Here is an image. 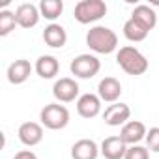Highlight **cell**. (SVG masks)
<instances>
[{"mask_svg":"<svg viewBox=\"0 0 159 159\" xmlns=\"http://www.w3.org/2000/svg\"><path fill=\"white\" fill-rule=\"evenodd\" d=\"M52 96L58 103H71L79 98V83L71 77H62L52 86Z\"/></svg>","mask_w":159,"mask_h":159,"instance_id":"8992f818","label":"cell"},{"mask_svg":"<svg viewBox=\"0 0 159 159\" xmlns=\"http://www.w3.org/2000/svg\"><path fill=\"white\" fill-rule=\"evenodd\" d=\"M17 26V17H15V11H10V10H2L0 11V36H8L15 30Z\"/></svg>","mask_w":159,"mask_h":159,"instance_id":"44dd1931","label":"cell"},{"mask_svg":"<svg viewBox=\"0 0 159 159\" xmlns=\"http://www.w3.org/2000/svg\"><path fill=\"white\" fill-rule=\"evenodd\" d=\"M39 120L47 129L58 131V129H64L69 124V111L60 103H49L41 109Z\"/></svg>","mask_w":159,"mask_h":159,"instance_id":"277c9868","label":"cell"},{"mask_svg":"<svg viewBox=\"0 0 159 159\" xmlns=\"http://www.w3.org/2000/svg\"><path fill=\"white\" fill-rule=\"evenodd\" d=\"M86 45L98 54H111L118 47V36L109 26H92L86 32Z\"/></svg>","mask_w":159,"mask_h":159,"instance_id":"6da1fadb","label":"cell"},{"mask_svg":"<svg viewBox=\"0 0 159 159\" xmlns=\"http://www.w3.org/2000/svg\"><path fill=\"white\" fill-rule=\"evenodd\" d=\"M127 144L118 137H107L101 146H99V152L105 159H124L125 157V152H127Z\"/></svg>","mask_w":159,"mask_h":159,"instance_id":"4fadbf2b","label":"cell"},{"mask_svg":"<svg viewBox=\"0 0 159 159\" xmlns=\"http://www.w3.org/2000/svg\"><path fill=\"white\" fill-rule=\"evenodd\" d=\"M101 103L103 101L99 99V96H96V94H83L77 99V112H79V116H83L86 120L96 118L101 112Z\"/></svg>","mask_w":159,"mask_h":159,"instance_id":"8fae6325","label":"cell"},{"mask_svg":"<svg viewBox=\"0 0 159 159\" xmlns=\"http://www.w3.org/2000/svg\"><path fill=\"white\" fill-rule=\"evenodd\" d=\"M69 69L71 75H75L77 79H92L99 73L101 62L96 54H79L71 60Z\"/></svg>","mask_w":159,"mask_h":159,"instance_id":"5b68a950","label":"cell"},{"mask_svg":"<svg viewBox=\"0 0 159 159\" xmlns=\"http://www.w3.org/2000/svg\"><path fill=\"white\" fill-rule=\"evenodd\" d=\"M116 62L127 75H142L148 71V66H150L148 58L137 47H131V45H125L116 52Z\"/></svg>","mask_w":159,"mask_h":159,"instance_id":"7a4b0ae2","label":"cell"},{"mask_svg":"<svg viewBox=\"0 0 159 159\" xmlns=\"http://www.w3.org/2000/svg\"><path fill=\"white\" fill-rule=\"evenodd\" d=\"M13 159H38V155L30 150H23V152H17Z\"/></svg>","mask_w":159,"mask_h":159,"instance_id":"cb8c5ba5","label":"cell"},{"mask_svg":"<svg viewBox=\"0 0 159 159\" xmlns=\"http://www.w3.org/2000/svg\"><path fill=\"white\" fill-rule=\"evenodd\" d=\"M146 125L140 122V120H129L125 125H122V131H120V139L127 144V146H135L139 144L142 139H146Z\"/></svg>","mask_w":159,"mask_h":159,"instance_id":"30bf717a","label":"cell"},{"mask_svg":"<svg viewBox=\"0 0 159 159\" xmlns=\"http://www.w3.org/2000/svg\"><path fill=\"white\" fill-rule=\"evenodd\" d=\"M99 146L92 139H81L71 146V157L73 159H98Z\"/></svg>","mask_w":159,"mask_h":159,"instance_id":"9a60e30c","label":"cell"},{"mask_svg":"<svg viewBox=\"0 0 159 159\" xmlns=\"http://www.w3.org/2000/svg\"><path fill=\"white\" fill-rule=\"evenodd\" d=\"M43 41L52 49H62L66 45V41H67V32H66V28L62 25L51 23L43 30Z\"/></svg>","mask_w":159,"mask_h":159,"instance_id":"2e32d148","label":"cell"},{"mask_svg":"<svg viewBox=\"0 0 159 159\" xmlns=\"http://www.w3.org/2000/svg\"><path fill=\"white\" fill-rule=\"evenodd\" d=\"M75 19L81 25H90L107 15V4L103 0H81L75 6Z\"/></svg>","mask_w":159,"mask_h":159,"instance_id":"3957f363","label":"cell"},{"mask_svg":"<svg viewBox=\"0 0 159 159\" xmlns=\"http://www.w3.org/2000/svg\"><path fill=\"white\" fill-rule=\"evenodd\" d=\"M38 8H39L41 17H45L47 21H54V19H58L62 15L64 2L62 0H41Z\"/></svg>","mask_w":159,"mask_h":159,"instance_id":"ffe728a7","label":"cell"},{"mask_svg":"<svg viewBox=\"0 0 159 159\" xmlns=\"http://www.w3.org/2000/svg\"><path fill=\"white\" fill-rule=\"evenodd\" d=\"M34 69L41 79H54L58 75V71H60V62L52 54H41L36 60Z\"/></svg>","mask_w":159,"mask_h":159,"instance_id":"e0dca14e","label":"cell"},{"mask_svg":"<svg viewBox=\"0 0 159 159\" xmlns=\"http://www.w3.org/2000/svg\"><path fill=\"white\" fill-rule=\"evenodd\" d=\"M148 30L140 25V23H137L135 19H127L125 23H124V36L129 39V41H133V43H139V41H144L146 38H148Z\"/></svg>","mask_w":159,"mask_h":159,"instance_id":"d6986e66","label":"cell"},{"mask_svg":"<svg viewBox=\"0 0 159 159\" xmlns=\"http://www.w3.org/2000/svg\"><path fill=\"white\" fill-rule=\"evenodd\" d=\"M98 96L105 103H118L122 96V84L116 77H105L98 84Z\"/></svg>","mask_w":159,"mask_h":159,"instance_id":"ba28073f","label":"cell"},{"mask_svg":"<svg viewBox=\"0 0 159 159\" xmlns=\"http://www.w3.org/2000/svg\"><path fill=\"white\" fill-rule=\"evenodd\" d=\"M129 118H131V109H129V105L120 103V101H118V103L109 105V107H107V111H105V114H103L105 124H107V125H111V127L125 125V124L129 122Z\"/></svg>","mask_w":159,"mask_h":159,"instance_id":"52a82bcc","label":"cell"},{"mask_svg":"<svg viewBox=\"0 0 159 159\" xmlns=\"http://www.w3.org/2000/svg\"><path fill=\"white\" fill-rule=\"evenodd\" d=\"M17 137H19V140H21L25 146H28V148L38 146V144L43 140V127H41L39 124H36V122H25V124L19 125Z\"/></svg>","mask_w":159,"mask_h":159,"instance_id":"7c38bea8","label":"cell"},{"mask_svg":"<svg viewBox=\"0 0 159 159\" xmlns=\"http://www.w3.org/2000/svg\"><path fill=\"white\" fill-rule=\"evenodd\" d=\"M131 19H135L137 23H140L148 32L155 28L157 25V13L153 11V8H150L148 4H139L135 6V10L131 11Z\"/></svg>","mask_w":159,"mask_h":159,"instance_id":"ac0fdd59","label":"cell"},{"mask_svg":"<svg viewBox=\"0 0 159 159\" xmlns=\"http://www.w3.org/2000/svg\"><path fill=\"white\" fill-rule=\"evenodd\" d=\"M15 17H17V25L21 28H34L38 23H39V8L36 4H30V2H23L17 6L15 10Z\"/></svg>","mask_w":159,"mask_h":159,"instance_id":"9c48e42d","label":"cell"},{"mask_svg":"<svg viewBox=\"0 0 159 159\" xmlns=\"http://www.w3.org/2000/svg\"><path fill=\"white\" fill-rule=\"evenodd\" d=\"M32 73V64L25 58H19L10 64L8 67V81L11 84H23L28 81V77Z\"/></svg>","mask_w":159,"mask_h":159,"instance_id":"5bb4252c","label":"cell"},{"mask_svg":"<svg viewBox=\"0 0 159 159\" xmlns=\"http://www.w3.org/2000/svg\"><path fill=\"white\" fill-rule=\"evenodd\" d=\"M124 159H150V150L144 148V146H140V144L129 146Z\"/></svg>","mask_w":159,"mask_h":159,"instance_id":"7402d4cb","label":"cell"},{"mask_svg":"<svg viewBox=\"0 0 159 159\" xmlns=\"http://www.w3.org/2000/svg\"><path fill=\"white\" fill-rule=\"evenodd\" d=\"M144 140H146V148H148L150 152L159 153V127H152V129H148Z\"/></svg>","mask_w":159,"mask_h":159,"instance_id":"603a6c76","label":"cell"}]
</instances>
